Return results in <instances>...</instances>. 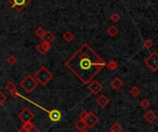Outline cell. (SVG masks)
I'll use <instances>...</instances> for the list:
<instances>
[{"mask_svg": "<svg viewBox=\"0 0 158 132\" xmlns=\"http://www.w3.org/2000/svg\"><path fill=\"white\" fill-rule=\"evenodd\" d=\"M130 93L131 94L132 97L136 98V97H138L141 94V89L138 86H133L131 89V91H130Z\"/></svg>", "mask_w": 158, "mask_h": 132, "instance_id": "20", "label": "cell"}, {"mask_svg": "<svg viewBox=\"0 0 158 132\" xmlns=\"http://www.w3.org/2000/svg\"><path fill=\"white\" fill-rule=\"evenodd\" d=\"M110 132H114V131H110Z\"/></svg>", "mask_w": 158, "mask_h": 132, "instance_id": "34", "label": "cell"}, {"mask_svg": "<svg viewBox=\"0 0 158 132\" xmlns=\"http://www.w3.org/2000/svg\"><path fill=\"white\" fill-rule=\"evenodd\" d=\"M55 39V36L50 32V31H46L44 36L42 37V40L46 42H48V43H51L52 42H54Z\"/></svg>", "mask_w": 158, "mask_h": 132, "instance_id": "14", "label": "cell"}, {"mask_svg": "<svg viewBox=\"0 0 158 132\" xmlns=\"http://www.w3.org/2000/svg\"><path fill=\"white\" fill-rule=\"evenodd\" d=\"M153 46V42L150 39H147L143 42V47L146 48V49H151Z\"/></svg>", "mask_w": 158, "mask_h": 132, "instance_id": "26", "label": "cell"}, {"mask_svg": "<svg viewBox=\"0 0 158 132\" xmlns=\"http://www.w3.org/2000/svg\"><path fill=\"white\" fill-rule=\"evenodd\" d=\"M88 89L93 94H98L100 92L103 91V85L98 80H92L88 83Z\"/></svg>", "mask_w": 158, "mask_h": 132, "instance_id": "9", "label": "cell"}, {"mask_svg": "<svg viewBox=\"0 0 158 132\" xmlns=\"http://www.w3.org/2000/svg\"><path fill=\"white\" fill-rule=\"evenodd\" d=\"M150 105H151V102H150L148 99L144 98V99H142V100L141 101V106L143 109H147V108H149Z\"/></svg>", "mask_w": 158, "mask_h": 132, "instance_id": "24", "label": "cell"}, {"mask_svg": "<svg viewBox=\"0 0 158 132\" xmlns=\"http://www.w3.org/2000/svg\"><path fill=\"white\" fill-rule=\"evenodd\" d=\"M45 33H46V30L43 27H38L36 30H35V32H34V33H35V35L37 36V37H39V38H41L42 39V37L44 36V34H45Z\"/></svg>", "mask_w": 158, "mask_h": 132, "instance_id": "22", "label": "cell"}, {"mask_svg": "<svg viewBox=\"0 0 158 132\" xmlns=\"http://www.w3.org/2000/svg\"><path fill=\"white\" fill-rule=\"evenodd\" d=\"M74 38H75L74 34H73L72 33H71L70 31H67V32H65V33L63 34V39H64L66 42H72V41L74 40Z\"/></svg>", "mask_w": 158, "mask_h": 132, "instance_id": "17", "label": "cell"}, {"mask_svg": "<svg viewBox=\"0 0 158 132\" xmlns=\"http://www.w3.org/2000/svg\"><path fill=\"white\" fill-rule=\"evenodd\" d=\"M119 33V30L117 28V27H115V26H110L108 28V30H107V33L111 36V37H116Z\"/></svg>", "mask_w": 158, "mask_h": 132, "instance_id": "16", "label": "cell"}, {"mask_svg": "<svg viewBox=\"0 0 158 132\" xmlns=\"http://www.w3.org/2000/svg\"><path fill=\"white\" fill-rule=\"evenodd\" d=\"M76 132H80V131H76Z\"/></svg>", "mask_w": 158, "mask_h": 132, "instance_id": "33", "label": "cell"}, {"mask_svg": "<svg viewBox=\"0 0 158 132\" xmlns=\"http://www.w3.org/2000/svg\"><path fill=\"white\" fill-rule=\"evenodd\" d=\"M34 127V125L32 123V121H27V122H23L22 126L21 128L24 129V130H29V129H31Z\"/></svg>", "mask_w": 158, "mask_h": 132, "instance_id": "25", "label": "cell"}, {"mask_svg": "<svg viewBox=\"0 0 158 132\" xmlns=\"http://www.w3.org/2000/svg\"><path fill=\"white\" fill-rule=\"evenodd\" d=\"M18 62V59L16 58V56L14 55H9L8 58H7V63L10 66H14L16 65V63Z\"/></svg>", "mask_w": 158, "mask_h": 132, "instance_id": "23", "label": "cell"}, {"mask_svg": "<svg viewBox=\"0 0 158 132\" xmlns=\"http://www.w3.org/2000/svg\"><path fill=\"white\" fill-rule=\"evenodd\" d=\"M144 118H145V120H146L148 123L152 124V123H153V122L156 120L157 115H156L153 111L149 110V111H147V112L144 114Z\"/></svg>", "mask_w": 158, "mask_h": 132, "instance_id": "13", "label": "cell"}, {"mask_svg": "<svg viewBox=\"0 0 158 132\" xmlns=\"http://www.w3.org/2000/svg\"><path fill=\"white\" fill-rule=\"evenodd\" d=\"M123 85H124V82L119 79V78H115L111 82H110V86L113 88V89L115 90V91H119L121 88L123 87Z\"/></svg>", "mask_w": 158, "mask_h": 132, "instance_id": "12", "label": "cell"}, {"mask_svg": "<svg viewBox=\"0 0 158 132\" xmlns=\"http://www.w3.org/2000/svg\"><path fill=\"white\" fill-rule=\"evenodd\" d=\"M8 2L15 10H17L18 12H21L32 2V0H8Z\"/></svg>", "mask_w": 158, "mask_h": 132, "instance_id": "6", "label": "cell"}, {"mask_svg": "<svg viewBox=\"0 0 158 132\" xmlns=\"http://www.w3.org/2000/svg\"><path fill=\"white\" fill-rule=\"evenodd\" d=\"M34 114L31 111L30 108L25 107L19 115L18 117L22 121V122H27V121H32L34 118Z\"/></svg>", "mask_w": 158, "mask_h": 132, "instance_id": "8", "label": "cell"}, {"mask_svg": "<svg viewBox=\"0 0 158 132\" xmlns=\"http://www.w3.org/2000/svg\"><path fill=\"white\" fill-rule=\"evenodd\" d=\"M84 122H85L86 127H89V128H92L99 122V118H98V116L93 112L88 111V115L84 119Z\"/></svg>", "mask_w": 158, "mask_h": 132, "instance_id": "7", "label": "cell"}, {"mask_svg": "<svg viewBox=\"0 0 158 132\" xmlns=\"http://www.w3.org/2000/svg\"><path fill=\"white\" fill-rule=\"evenodd\" d=\"M145 65L153 72H156L158 70V54L157 52H152L145 59H144Z\"/></svg>", "mask_w": 158, "mask_h": 132, "instance_id": "5", "label": "cell"}, {"mask_svg": "<svg viewBox=\"0 0 158 132\" xmlns=\"http://www.w3.org/2000/svg\"><path fill=\"white\" fill-rule=\"evenodd\" d=\"M81 132H89V131H88L87 129L85 128V129H83V130H82V131H81Z\"/></svg>", "mask_w": 158, "mask_h": 132, "instance_id": "32", "label": "cell"}, {"mask_svg": "<svg viewBox=\"0 0 158 132\" xmlns=\"http://www.w3.org/2000/svg\"><path fill=\"white\" fill-rule=\"evenodd\" d=\"M20 97H21V98H22V99H24V100H26V101H28V102H32V104H33V105H34L35 106H37V107H39V108L43 109V110H44L45 112H46V113L48 114V116H49V118H50V120H51L52 122H58V121L60 120V118H61V113H60L58 110L54 109V110L49 111V110L46 109L45 107H43V106H41V105H38L37 104H35V102H33V101H31V100H29V99L25 98V97H24V96H22L21 94H20Z\"/></svg>", "mask_w": 158, "mask_h": 132, "instance_id": "4", "label": "cell"}, {"mask_svg": "<svg viewBox=\"0 0 158 132\" xmlns=\"http://www.w3.org/2000/svg\"><path fill=\"white\" fill-rule=\"evenodd\" d=\"M122 130H123L122 126H121L119 123H118V122L114 123V124L110 127V131H114V132H121Z\"/></svg>", "mask_w": 158, "mask_h": 132, "instance_id": "19", "label": "cell"}, {"mask_svg": "<svg viewBox=\"0 0 158 132\" xmlns=\"http://www.w3.org/2000/svg\"><path fill=\"white\" fill-rule=\"evenodd\" d=\"M20 94H21V93H20V92H19L17 89H16L15 91H13V92H11V93H10V95H11L13 98H15V99H16V98H18V97H20Z\"/></svg>", "mask_w": 158, "mask_h": 132, "instance_id": "31", "label": "cell"}, {"mask_svg": "<svg viewBox=\"0 0 158 132\" xmlns=\"http://www.w3.org/2000/svg\"><path fill=\"white\" fill-rule=\"evenodd\" d=\"M5 89L10 93L11 92H13V91H15L16 89H17V87H16V85H15V83H14L13 81H9V82H8L7 84H6V86H5Z\"/></svg>", "mask_w": 158, "mask_h": 132, "instance_id": "21", "label": "cell"}, {"mask_svg": "<svg viewBox=\"0 0 158 132\" xmlns=\"http://www.w3.org/2000/svg\"><path fill=\"white\" fill-rule=\"evenodd\" d=\"M51 48V45L48 42H41L39 45L36 46V50L37 52L40 54V55H46Z\"/></svg>", "mask_w": 158, "mask_h": 132, "instance_id": "10", "label": "cell"}, {"mask_svg": "<svg viewBox=\"0 0 158 132\" xmlns=\"http://www.w3.org/2000/svg\"><path fill=\"white\" fill-rule=\"evenodd\" d=\"M110 20H111V21H113V22H118L119 20H120V16L118 15V13H116V12H114L112 15L110 16Z\"/></svg>", "mask_w": 158, "mask_h": 132, "instance_id": "27", "label": "cell"}, {"mask_svg": "<svg viewBox=\"0 0 158 132\" xmlns=\"http://www.w3.org/2000/svg\"><path fill=\"white\" fill-rule=\"evenodd\" d=\"M53 77L54 75L45 66L41 67L33 75V78L36 80L38 84L43 85V86H46L53 79Z\"/></svg>", "mask_w": 158, "mask_h": 132, "instance_id": "2", "label": "cell"}, {"mask_svg": "<svg viewBox=\"0 0 158 132\" xmlns=\"http://www.w3.org/2000/svg\"><path fill=\"white\" fill-rule=\"evenodd\" d=\"M106 62L88 43L82 45L68 59L65 66L83 84L90 83L106 67Z\"/></svg>", "mask_w": 158, "mask_h": 132, "instance_id": "1", "label": "cell"}, {"mask_svg": "<svg viewBox=\"0 0 158 132\" xmlns=\"http://www.w3.org/2000/svg\"><path fill=\"white\" fill-rule=\"evenodd\" d=\"M7 100H8V97L6 96V94H4L1 91H0V106H1Z\"/></svg>", "mask_w": 158, "mask_h": 132, "instance_id": "28", "label": "cell"}, {"mask_svg": "<svg viewBox=\"0 0 158 132\" xmlns=\"http://www.w3.org/2000/svg\"><path fill=\"white\" fill-rule=\"evenodd\" d=\"M75 127H76V129L77 130H79L80 132L81 131H82L83 129H85L86 128V125H85V122H84V120H81V119H79L76 123H75V126H74Z\"/></svg>", "mask_w": 158, "mask_h": 132, "instance_id": "18", "label": "cell"}, {"mask_svg": "<svg viewBox=\"0 0 158 132\" xmlns=\"http://www.w3.org/2000/svg\"><path fill=\"white\" fill-rule=\"evenodd\" d=\"M87 115H88V111H82L80 115H79V118L80 119H81V120H84L86 117H87Z\"/></svg>", "mask_w": 158, "mask_h": 132, "instance_id": "30", "label": "cell"}, {"mask_svg": "<svg viewBox=\"0 0 158 132\" xmlns=\"http://www.w3.org/2000/svg\"><path fill=\"white\" fill-rule=\"evenodd\" d=\"M20 85L27 93H32L38 86V82L32 75H27L21 82Z\"/></svg>", "mask_w": 158, "mask_h": 132, "instance_id": "3", "label": "cell"}, {"mask_svg": "<svg viewBox=\"0 0 158 132\" xmlns=\"http://www.w3.org/2000/svg\"><path fill=\"white\" fill-rule=\"evenodd\" d=\"M106 67L108 68V70L110 71H115V70H117L119 67L118 63L117 61H114V60H111L109 61L107 64H106Z\"/></svg>", "mask_w": 158, "mask_h": 132, "instance_id": "15", "label": "cell"}, {"mask_svg": "<svg viewBox=\"0 0 158 132\" xmlns=\"http://www.w3.org/2000/svg\"><path fill=\"white\" fill-rule=\"evenodd\" d=\"M18 132H40V130H39L35 126H34L33 128L29 129V130H24V129H22V128H20Z\"/></svg>", "mask_w": 158, "mask_h": 132, "instance_id": "29", "label": "cell"}, {"mask_svg": "<svg viewBox=\"0 0 158 132\" xmlns=\"http://www.w3.org/2000/svg\"><path fill=\"white\" fill-rule=\"evenodd\" d=\"M109 102H110V100H109V98L106 97V94L100 95V96L96 99V104H97L100 107H101V108L106 107V106L109 105Z\"/></svg>", "mask_w": 158, "mask_h": 132, "instance_id": "11", "label": "cell"}]
</instances>
